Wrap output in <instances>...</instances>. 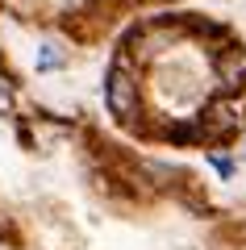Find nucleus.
<instances>
[{
    "instance_id": "5",
    "label": "nucleus",
    "mask_w": 246,
    "mask_h": 250,
    "mask_svg": "<svg viewBox=\"0 0 246 250\" xmlns=\"http://www.w3.org/2000/svg\"><path fill=\"white\" fill-rule=\"evenodd\" d=\"M13 113H17V92H13L9 75L0 71V117H13Z\"/></svg>"
},
{
    "instance_id": "3",
    "label": "nucleus",
    "mask_w": 246,
    "mask_h": 250,
    "mask_svg": "<svg viewBox=\"0 0 246 250\" xmlns=\"http://www.w3.org/2000/svg\"><path fill=\"white\" fill-rule=\"evenodd\" d=\"M171 42H176V29H171V25H150L146 34L134 38V46H138L142 59H155L158 50H171Z\"/></svg>"
},
{
    "instance_id": "2",
    "label": "nucleus",
    "mask_w": 246,
    "mask_h": 250,
    "mask_svg": "<svg viewBox=\"0 0 246 250\" xmlns=\"http://www.w3.org/2000/svg\"><path fill=\"white\" fill-rule=\"evenodd\" d=\"M242 80H246V54H242V46H225V50L217 54V83L225 92H234V88H242Z\"/></svg>"
},
{
    "instance_id": "1",
    "label": "nucleus",
    "mask_w": 246,
    "mask_h": 250,
    "mask_svg": "<svg viewBox=\"0 0 246 250\" xmlns=\"http://www.w3.org/2000/svg\"><path fill=\"white\" fill-rule=\"evenodd\" d=\"M105 104L113 117H121V121H130L134 113H138V75H134V67L125 59L113 62V71H109L105 80Z\"/></svg>"
},
{
    "instance_id": "4",
    "label": "nucleus",
    "mask_w": 246,
    "mask_h": 250,
    "mask_svg": "<svg viewBox=\"0 0 246 250\" xmlns=\"http://www.w3.org/2000/svg\"><path fill=\"white\" fill-rule=\"evenodd\" d=\"M213 121L217 125H238L242 121V104H238V100H217V104H213Z\"/></svg>"
}]
</instances>
